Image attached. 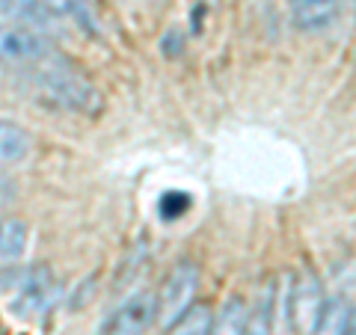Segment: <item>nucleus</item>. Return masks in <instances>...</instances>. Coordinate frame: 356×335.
I'll return each mask as SVG.
<instances>
[{
  "mask_svg": "<svg viewBox=\"0 0 356 335\" xmlns=\"http://www.w3.org/2000/svg\"><path fill=\"white\" fill-rule=\"evenodd\" d=\"M154 320H158V297L154 291H140L113 315L110 335H146Z\"/></svg>",
  "mask_w": 356,
  "mask_h": 335,
  "instance_id": "obj_6",
  "label": "nucleus"
},
{
  "mask_svg": "<svg viewBox=\"0 0 356 335\" xmlns=\"http://www.w3.org/2000/svg\"><path fill=\"white\" fill-rule=\"evenodd\" d=\"M33 81H36V89L44 101L60 107V110H69V113L98 116L104 107V98L95 89V83L86 81L69 60L57 57V54H51V57L36 63Z\"/></svg>",
  "mask_w": 356,
  "mask_h": 335,
  "instance_id": "obj_1",
  "label": "nucleus"
},
{
  "mask_svg": "<svg viewBox=\"0 0 356 335\" xmlns=\"http://www.w3.org/2000/svg\"><path fill=\"white\" fill-rule=\"evenodd\" d=\"M273 306H276V285L270 282L259 300V309L247 318V335H270L273 332Z\"/></svg>",
  "mask_w": 356,
  "mask_h": 335,
  "instance_id": "obj_14",
  "label": "nucleus"
},
{
  "mask_svg": "<svg viewBox=\"0 0 356 335\" xmlns=\"http://www.w3.org/2000/svg\"><path fill=\"white\" fill-rule=\"evenodd\" d=\"M341 0H291V15L294 24L306 33L327 30L339 15Z\"/></svg>",
  "mask_w": 356,
  "mask_h": 335,
  "instance_id": "obj_9",
  "label": "nucleus"
},
{
  "mask_svg": "<svg viewBox=\"0 0 356 335\" xmlns=\"http://www.w3.org/2000/svg\"><path fill=\"white\" fill-rule=\"evenodd\" d=\"M348 315L350 306L344 303L341 297H330L321 306V315L315 320V332L312 335H344V327H348Z\"/></svg>",
  "mask_w": 356,
  "mask_h": 335,
  "instance_id": "obj_12",
  "label": "nucleus"
},
{
  "mask_svg": "<svg viewBox=\"0 0 356 335\" xmlns=\"http://www.w3.org/2000/svg\"><path fill=\"white\" fill-rule=\"evenodd\" d=\"M95 285H98V276L92 273V276H86L81 285L74 288V294H72V300H69V309H81V306H86L89 300L95 297Z\"/></svg>",
  "mask_w": 356,
  "mask_h": 335,
  "instance_id": "obj_18",
  "label": "nucleus"
},
{
  "mask_svg": "<svg viewBox=\"0 0 356 335\" xmlns=\"http://www.w3.org/2000/svg\"><path fill=\"white\" fill-rule=\"evenodd\" d=\"M72 15L77 18V24H81V30H86L89 36H95V39L102 36V33H98V21H95V15H92V9H89L86 0H74Z\"/></svg>",
  "mask_w": 356,
  "mask_h": 335,
  "instance_id": "obj_16",
  "label": "nucleus"
},
{
  "mask_svg": "<svg viewBox=\"0 0 356 335\" xmlns=\"http://www.w3.org/2000/svg\"><path fill=\"white\" fill-rule=\"evenodd\" d=\"M211 323H214V311H211V306L208 303H193L170 329H166V335H208Z\"/></svg>",
  "mask_w": 356,
  "mask_h": 335,
  "instance_id": "obj_13",
  "label": "nucleus"
},
{
  "mask_svg": "<svg viewBox=\"0 0 356 335\" xmlns=\"http://www.w3.org/2000/svg\"><path fill=\"white\" fill-rule=\"evenodd\" d=\"M30 226L18 217H0V261H18L27 252Z\"/></svg>",
  "mask_w": 356,
  "mask_h": 335,
  "instance_id": "obj_10",
  "label": "nucleus"
},
{
  "mask_svg": "<svg viewBox=\"0 0 356 335\" xmlns=\"http://www.w3.org/2000/svg\"><path fill=\"white\" fill-rule=\"evenodd\" d=\"M54 54V42L21 24H0V65H36Z\"/></svg>",
  "mask_w": 356,
  "mask_h": 335,
  "instance_id": "obj_3",
  "label": "nucleus"
},
{
  "mask_svg": "<svg viewBox=\"0 0 356 335\" xmlns=\"http://www.w3.org/2000/svg\"><path fill=\"white\" fill-rule=\"evenodd\" d=\"M13 199H15V184L9 181V178L0 175V211H3L9 202H13Z\"/></svg>",
  "mask_w": 356,
  "mask_h": 335,
  "instance_id": "obj_20",
  "label": "nucleus"
},
{
  "mask_svg": "<svg viewBox=\"0 0 356 335\" xmlns=\"http://www.w3.org/2000/svg\"><path fill=\"white\" fill-rule=\"evenodd\" d=\"M42 6L48 9L54 18H65V15H72L74 0H42Z\"/></svg>",
  "mask_w": 356,
  "mask_h": 335,
  "instance_id": "obj_19",
  "label": "nucleus"
},
{
  "mask_svg": "<svg viewBox=\"0 0 356 335\" xmlns=\"http://www.w3.org/2000/svg\"><path fill=\"white\" fill-rule=\"evenodd\" d=\"M247 318H250V306L243 297H229L222 303L220 315H214L208 335H247Z\"/></svg>",
  "mask_w": 356,
  "mask_h": 335,
  "instance_id": "obj_11",
  "label": "nucleus"
},
{
  "mask_svg": "<svg viewBox=\"0 0 356 335\" xmlns=\"http://www.w3.org/2000/svg\"><path fill=\"white\" fill-rule=\"evenodd\" d=\"M161 217L163 220H178V217H184L187 211H191V196L181 193V190H170V193H163L161 196Z\"/></svg>",
  "mask_w": 356,
  "mask_h": 335,
  "instance_id": "obj_15",
  "label": "nucleus"
},
{
  "mask_svg": "<svg viewBox=\"0 0 356 335\" xmlns=\"http://www.w3.org/2000/svg\"><path fill=\"white\" fill-rule=\"evenodd\" d=\"M348 3H353V0H348Z\"/></svg>",
  "mask_w": 356,
  "mask_h": 335,
  "instance_id": "obj_22",
  "label": "nucleus"
},
{
  "mask_svg": "<svg viewBox=\"0 0 356 335\" xmlns=\"http://www.w3.org/2000/svg\"><path fill=\"white\" fill-rule=\"evenodd\" d=\"M344 335H356V309H350V315H348V327H344Z\"/></svg>",
  "mask_w": 356,
  "mask_h": 335,
  "instance_id": "obj_21",
  "label": "nucleus"
},
{
  "mask_svg": "<svg viewBox=\"0 0 356 335\" xmlns=\"http://www.w3.org/2000/svg\"><path fill=\"white\" fill-rule=\"evenodd\" d=\"M321 306H324V291H321V282L312 273H303L294 279V291H291V327L297 335H312L315 332V320L321 315Z\"/></svg>",
  "mask_w": 356,
  "mask_h": 335,
  "instance_id": "obj_5",
  "label": "nucleus"
},
{
  "mask_svg": "<svg viewBox=\"0 0 356 335\" xmlns=\"http://www.w3.org/2000/svg\"><path fill=\"white\" fill-rule=\"evenodd\" d=\"M33 133L13 119H0V170L15 166L33 154Z\"/></svg>",
  "mask_w": 356,
  "mask_h": 335,
  "instance_id": "obj_8",
  "label": "nucleus"
},
{
  "mask_svg": "<svg viewBox=\"0 0 356 335\" xmlns=\"http://www.w3.org/2000/svg\"><path fill=\"white\" fill-rule=\"evenodd\" d=\"M199 282H202V273H199V267L193 261L172 264V270L166 273L158 294H154L158 297V323L163 329H170L172 323L196 303Z\"/></svg>",
  "mask_w": 356,
  "mask_h": 335,
  "instance_id": "obj_2",
  "label": "nucleus"
},
{
  "mask_svg": "<svg viewBox=\"0 0 356 335\" xmlns=\"http://www.w3.org/2000/svg\"><path fill=\"white\" fill-rule=\"evenodd\" d=\"M0 24H21L48 36L54 30V15L42 0H0Z\"/></svg>",
  "mask_w": 356,
  "mask_h": 335,
  "instance_id": "obj_7",
  "label": "nucleus"
},
{
  "mask_svg": "<svg viewBox=\"0 0 356 335\" xmlns=\"http://www.w3.org/2000/svg\"><path fill=\"white\" fill-rule=\"evenodd\" d=\"M63 297L57 279H54L51 267L39 264L36 270H33L30 282L21 288L18 294H13V300H9V306H13V311L18 318H36V315H44V311H51L54 306H57V300Z\"/></svg>",
  "mask_w": 356,
  "mask_h": 335,
  "instance_id": "obj_4",
  "label": "nucleus"
},
{
  "mask_svg": "<svg viewBox=\"0 0 356 335\" xmlns=\"http://www.w3.org/2000/svg\"><path fill=\"white\" fill-rule=\"evenodd\" d=\"M161 51H163V57L166 60H175V57H181V51H184V36H181V30L178 27H170L163 33V39H161Z\"/></svg>",
  "mask_w": 356,
  "mask_h": 335,
  "instance_id": "obj_17",
  "label": "nucleus"
}]
</instances>
